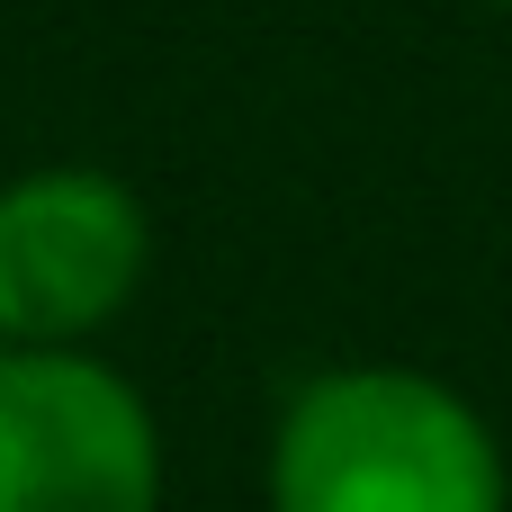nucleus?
Wrapping results in <instances>:
<instances>
[{
  "label": "nucleus",
  "instance_id": "nucleus-1",
  "mask_svg": "<svg viewBox=\"0 0 512 512\" xmlns=\"http://www.w3.org/2000/svg\"><path fill=\"white\" fill-rule=\"evenodd\" d=\"M261 495L270 512H512V459L450 378L342 360L279 405Z\"/></svg>",
  "mask_w": 512,
  "mask_h": 512
},
{
  "label": "nucleus",
  "instance_id": "nucleus-2",
  "mask_svg": "<svg viewBox=\"0 0 512 512\" xmlns=\"http://www.w3.org/2000/svg\"><path fill=\"white\" fill-rule=\"evenodd\" d=\"M153 279V207L99 162H36L0 180V342L99 351Z\"/></svg>",
  "mask_w": 512,
  "mask_h": 512
},
{
  "label": "nucleus",
  "instance_id": "nucleus-3",
  "mask_svg": "<svg viewBox=\"0 0 512 512\" xmlns=\"http://www.w3.org/2000/svg\"><path fill=\"white\" fill-rule=\"evenodd\" d=\"M0 512H162V423L99 351L0 342Z\"/></svg>",
  "mask_w": 512,
  "mask_h": 512
},
{
  "label": "nucleus",
  "instance_id": "nucleus-4",
  "mask_svg": "<svg viewBox=\"0 0 512 512\" xmlns=\"http://www.w3.org/2000/svg\"><path fill=\"white\" fill-rule=\"evenodd\" d=\"M495 9H512V0H495Z\"/></svg>",
  "mask_w": 512,
  "mask_h": 512
}]
</instances>
